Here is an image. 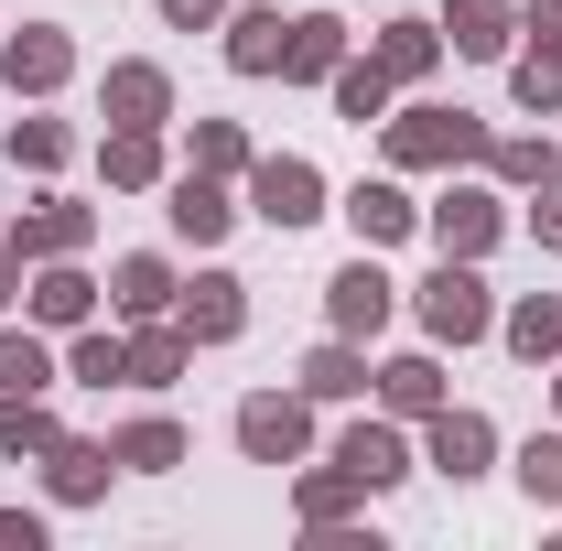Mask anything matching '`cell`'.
<instances>
[{
	"instance_id": "29",
	"label": "cell",
	"mask_w": 562,
	"mask_h": 551,
	"mask_svg": "<svg viewBox=\"0 0 562 551\" xmlns=\"http://www.w3.org/2000/svg\"><path fill=\"white\" fill-rule=\"evenodd\" d=\"M497 336L519 346V357H530V368H552V357H562V303H552V292H530V303H519V314H508V325H497Z\"/></svg>"
},
{
	"instance_id": "39",
	"label": "cell",
	"mask_w": 562,
	"mask_h": 551,
	"mask_svg": "<svg viewBox=\"0 0 562 551\" xmlns=\"http://www.w3.org/2000/svg\"><path fill=\"white\" fill-rule=\"evenodd\" d=\"M151 11H162L173 33H206V22H227V0H151Z\"/></svg>"
},
{
	"instance_id": "1",
	"label": "cell",
	"mask_w": 562,
	"mask_h": 551,
	"mask_svg": "<svg viewBox=\"0 0 562 551\" xmlns=\"http://www.w3.org/2000/svg\"><path fill=\"white\" fill-rule=\"evenodd\" d=\"M379 131H390V162H401V173L487 162V120H476V109H401V120H379Z\"/></svg>"
},
{
	"instance_id": "4",
	"label": "cell",
	"mask_w": 562,
	"mask_h": 551,
	"mask_svg": "<svg viewBox=\"0 0 562 551\" xmlns=\"http://www.w3.org/2000/svg\"><path fill=\"white\" fill-rule=\"evenodd\" d=\"M249 216H260V227H314V216H325V173H314L303 151L249 162Z\"/></svg>"
},
{
	"instance_id": "13",
	"label": "cell",
	"mask_w": 562,
	"mask_h": 551,
	"mask_svg": "<svg viewBox=\"0 0 562 551\" xmlns=\"http://www.w3.org/2000/svg\"><path fill=\"white\" fill-rule=\"evenodd\" d=\"M487 454H497V421L487 412H432V476H487Z\"/></svg>"
},
{
	"instance_id": "19",
	"label": "cell",
	"mask_w": 562,
	"mask_h": 551,
	"mask_svg": "<svg viewBox=\"0 0 562 551\" xmlns=\"http://www.w3.org/2000/svg\"><path fill=\"white\" fill-rule=\"evenodd\" d=\"M368 55L390 66V87H422V76L443 66V22H412V11H401V22H390V33L368 44Z\"/></svg>"
},
{
	"instance_id": "35",
	"label": "cell",
	"mask_w": 562,
	"mask_h": 551,
	"mask_svg": "<svg viewBox=\"0 0 562 551\" xmlns=\"http://www.w3.org/2000/svg\"><path fill=\"white\" fill-rule=\"evenodd\" d=\"M519 486H530L541 508H562V432H530V443H519Z\"/></svg>"
},
{
	"instance_id": "11",
	"label": "cell",
	"mask_w": 562,
	"mask_h": 551,
	"mask_svg": "<svg viewBox=\"0 0 562 551\" xmlns=\"http://www.w3.org/2000/svg\"><path fill=\"white\" fill-rule=\"evenodd\" d=\"M87 227H98V216L76 206V195H44L33 216H11V249H22V260H76V249H87Z\"/></svg>"
},
{
	"instance_id": "8",
	"label": "cell",
	"mask_w": 562,
	"mask_h": 551,
	"mask_svg": "<svg viewBox=\"0 0 562 551\" xmlns=\"http://www.w3.org/2000/svg\"><path fill=\"white\" fill-rule=\"evenodd\" d=\"M0 76H11L22 98H55V87H66V76H76V44H66V33H55V22H22V33L0 44Z\"/></svg>"
},
{
	"instance_id": "20",
	"label": "cell",
	"mask_w": 562,
	"mask_h": 551,
	"mask_svg": "<svg viewBox=\"0 0 562 551\" xmlns=\"http://www.w3.org/2000/svg\"><path fill=\"white\" fill-rule=\"evenodd\" d=\"M184 368H195V336H184V325H162V314H140V336H131V379H140V390H173Z\"/></svg>"
},
{
	"instance_id": "7",
	"label": "cell",
	"mask_w": 562,
	"mask_h": 551,
	"mask_svg": "<svg viewBox=\"0 0 562 551\" xmlns=\"http://www.w3.org/2000/svg\"><path fill=\"white\" fill-rule=\"evenodd\" d=\"M173 325H184L195 346H227L238 325H249V281L238 271H195L184 292H173Z\"/></svg>"
},
{
	"instance_id": "38",
	"label": "cell",
	"mask_w": 562,
	"mask_h": 551,
	"mask_svg": "<svg viewBox=\"0 0 562 551\" xmlns=\"http://www.w3.org/2000/svg\"><path fill=\"white\" fill-rule=\"evenodd\" d=\"M530 66H562V0L530 11Z\"/></svg>"
},
{
	"instance_id": "36",
	"label": "cell",
	"mask_w": 562,
	"mask_h": 551,
	"mask_svg": "<svg viewBox=\"0 0 562 551\" xmlns=\"http://www.w3.org/2000/svg\"><path fill=\"white\" fill-rule=\"evenodd\" d=\"M347 497H368L347 465H336V476H303V519H314V530H336V519H347Z\"/></svg>"
},
{
	"instance_id": "2",
	"label": "cell",
	"mask_w": 562,
	"mask_h": 551,
	"mask_svg": "<svg viewBox=\"0 0 562 551\" xmlns=\"http://www.w3.org/2000/svg\"><path fill=\"white\" fill-rule=\"evenodd\" d=\"M422 336H432V346L497 336V303H487V281H476V260H443V271L422 281Z\"/></svg>"
},
{
	"instance_id": "10",
	"label": "cell",
	"mask_w": 562,
	"mask_h": 551,
	"mask_svg": "<svg viewBox=\"0 0 562 551\" xmlns=\"http://www.w3.org/2000/svg\"><path fill=\"white\" fill-rule=\"evenodd\" d=\"M336 465H347V476L379 497V486L412 476V443H401V421H347V432H336Z\"/></svg>"
},
{
	"instance_id": "23",
	"label": "cell",
	"mask_w": 562,
	"mask_h": 551,
	"mask_svg": "<svg viewBox=\"0 0 562 551\" xmlns=\"http://www.w3.org/2000/svg\"><path fill=\"white\" fill-rule=\"evenodd\" d=\"M98 314V281L76 271V260H44V281H33V325H55V336H76Z\"/></svg>"
},
{
	"instance_id": "22",
	"label": "cell",
	"mask_w": 562,
	"mask_h": 551,
	"mask_svg": "<svg viewBox=\"0 0 562 551\" xmlns=\"http://www.w3.org/2000/svg\"><path fill=\"white\" fill-rule=\"evenodd\" d=\"M98 173H109L120 195L162 184V131H131V120H109V140H98Z\"/></svg>"
},
{
	"instance_id": "18",
	"label": "cell",
	"mask_w": 562,
	"mask_h": 551,
	"mask_svg": "<svg viewBox=\"0 0 562 551\" xmlns=\"http://www.w3.org/2000/svg\"><path fill=\"white\" fill-rule=\"evenodd\" d=\"M443 44L454 55H508L519 44V0H454L443 11Z\"/></svg>"
},
{
	"instance_id": "34",
	"label": "cell",
	"mask_w": 562,
	"mask_h": 551,
	"mask_svg": "<svg viewBox=\"0 0 562 551\" xmlns=\"http://www.w3.org/2000/svg\"><path fill=\"white\" fill-rule=\"evenodd\" d=\"M66 151H76L66 120H22V131H11V162H33V173H66Z\"/></svg>"
},
{
	"instance_id": "27",
	"label": "cell",
	"mask_w": 562,
	"mask_h": 551,
	"mask_svg": "<svg viewBox=\"0 0 562 551\" xmlns=\"http://www.w3.org/2000/svg\"><path fill=\"white\" fill-rule=\"evenodd\" d=\"M109 454H120V465H131V476H173V465H184V432H173V421L151 412V421H131V432H120V443H109Z\"/></svg>"
},
{
	"instance_id": "9",
	"label": "cell",
	"mask_w": 562,
	"mask_h": 551,
	"mask_svg": "<svg viewBox=\"0 0 562 551\" xmlns=\"http://www.w3.org/2000/svg\"><path fill=\"white\" fill-rule=\"evenodd\" d=\"M162 216H173V238H195V249H216V238L238 227V206H227L216 173H162Z\"/></svg>"
},
{
	"instance_id": "32",
	"label": "cell",
	"mask_w": 562,
	"mask_h": 551,
	"mask_svg": "<svg viewBox=\"0 0 562 551\" xmlns=\"http://www.w3.org/2000/svg\"><path fill=\"white\" fill-rule=\"evenodd\" d=\"M0 390H33V401L55 390V357H44V336H11V325H0Z\"/></svg>"
},
{
	"instance_id": "31",
	"label": "cell",
	"mask_w": 562,
	"mask_h": 551,
	"mask_svg": "<svg viewBox=\"0 0 562 551\" xmlns=\"http://www.w3.org/2000/svg\"><path fill=\"white\" fill-rule=\"evenodd\" d=\"M487 173L519 184V195H541V184H552V140H487Z\"/></svg>"
},
{
	"instance_id": "6",
	"label": "cell",
	"mask_w": 562,
	"mask_h": 551,
	"mask_svg": "<svg viewBox=\"0 0 562 551\" xmlns=\"http://www.w3.org/2000/svg\"><path fill=\"white\" fill-rule=\"evenodd\" d=\"M390 303H401V281L379 271V249H357L347 271L325 281V314H336V336H357V346H368L379 325H390Z\"/></svg>"
},
{
	"instance_id": "30",
	"label": "cell",
	"mask_w": 562,
	"mask_h": 551,
	"mask_svg": "<svg viewBox=\"0 0 562 551\" xmlns=\"http://www.w3.org/2000/svg\"><path fill=\"white\" fill-rule=\"evenodd\" d=\"M66 368H76V379H87V390H109V379H131V336H98V325H76Z\"/></svg>"
},
{
	"instance_id": "17",
	"label": "cell",
	"mask_w": 562,
	"mask_h": 551,
	"mask_svg": "<svg viewBox=\"0 0 562 551\" xmlns=\"http://www.w3.org/2000/svg\"><path fill=\"white\" fill-rule=\"evenodd\" d=\"M336 66H347V22H336V11H303V22H292V44H281V76L325 87Z\"/></svg>"
},
{
	"instance_id": "21",
	"label": "cell",
	"mask_w": 562,
	"mask_h": 551,
	"mask_svg": "<svg viewBox=\"0 0 562 551\" xmlns=\"http://www.w3.org/2000/svg\"><path fill=\"white\" fill-rule=\"evenodd\" d=\"M368 379H379L390 421H432L443 412V368H432V357H390V368H368Z\"/></svg>"
},
{
	"instance_id": "28",
	"label": "cell",
	"mask_w": 562,
	"mask_h": 551,
	"mask_svg": "<svg viewBox=\"0 0 562 551\" xmlns=\"http://www.w3.org/2000/svg\"><path fill=\"white\" fill-rule=\"evenodd\" d=\"M184 173H216V184H227V173H249V131H238V120H195Z\"/></svg>"
},
{
	"instance_id": "14",
	"label": "cell",
	"mask_w": 562,
	"mask_h": 551,
	"mask_svg": "<svg viewBox=\"0 0 562 551\" xmlns=\"http://www.w3.org/2000/svg\"><path fill=\"white\" fill-rule=\"evenodd\" d=\"M109 465H120L109 443H76V432H55V443H44V486H55L66 508H87V497H109Z\"/></svg>"
},
{
	"instance_id": "15",
	"label": "cell",
	"mask_w": 562,
	"mask_h": 551,
	"mask_svg": "<svg viewBox=\"0 0 562 551\" xmlns=\"http://www.w3.org/2000/svg\"><path fill=\"white\" fill-rule=\"evenodd\" d=\"M281 44H292L281 0H260V11H227V66H238V76H281Z\"/></svg>"
},
{
	"instance_id": "24",
	"label": "cell",
	"mask_w": 562,
	"mask_h": 551,
	"mask_svg": "<svg viewBox=\"0 0 562 551\" xmlns=\"http://www.w3.org/2000/svg\"><path fill=\"white\" fill-rule=\"evenodd\" d=\"M109 303H120V314H173V260H151V249H131V260H120V271H109Z\"/></svg>"
},
{
	"instance_id": "37",
	"label": "cell",
	"mask_w": 562,
	"mask_h": 551,
	"mask_svg": "<svg viewBox=\"0 0 562 551\" xmlns=\"http://www.w3.org/2000/svg\"><path fill=\"white\" fill-rule=\"evenodd\" d=\"M508 98H519L530 120H552L562 109V66H530V55H519V66H508Z\"/></svg>"
},
{
	"instance_id": "3",
	"label": "cell",
	"mask_w": 562,
	"mask_h": 551,
	"mask_svg": "<svg viewBox=\"0 0 562 551\" xmlns=\"http://www.w3.org/2000/svg\"><path fill=\"white\" fill-rule=\"evenodd\" d=\"M238 454H249V465H303V454H314L303 390H249V401H238Z\"/></svg>"
},
{
	"instance_id": "26",
	"label": "cell",
	"mask_w": 562,
	"mask_h": 551,
	"mask_svg": "<svg viewBox=\"0 0 562 551\" xmlns=\"http://www.w3.org/2000/svg\"><path fill=\"white\" fill-rule=\"evenodd\" d=\"M325 87H336V120H357V131H368V120H390V66H379V55H368V66L347 55Z\"/></svg>"
},
{
	"instance_id": "16",
	"label": "cell",
	"mask_w": 562,
	"mask_h": 551,
	"mask_svg": "<svg viewBox=\"0 0 562 551\" xmlns=\"http://www.w3.org/2000/svg\"><path fill=\"white\" fill-rule=\"evenodd\" d=\"M98 98H109V120H131V131H162V120H173V76L162 66H109Z\"/></svg>"
},
{
	"instance_id": "5",
	"label": "cell",
	"mask_w": 562,
	"mask_h": 551,
	"mask_svg": "<svg viewBox=\"0 0 562 551\" xmlns=\"http://www.w3.org/2000/svg\"><path fill=\"white\" fill-rule=\"evenodd\" d=\"M422 227H432V249H443V260H487L497 238H508V216H497L487 184H454V195H432V206H422Z\"/></svg>"
},
{
	"instance_id": "33",
	"label": "cell",
	"mask_w": 562,
	"mask_h": 551,
	"mask_svg": "<svg viewBox=\"0 0 562 551\" xmlns=\"http://www.w3.org/2000/svg\"><path fill=\"white\" fill-rule=\"evenodd\" d=\"M55 443V421L33 412V390H0V454H44Z\"/></svg>"
},
{
	"instance_id": "42",
	"label": "cell",
	"mask_w": 562,
	"mask_h": 551,
	"mask_svg": "<svg viewBox=\"0 0 562 551\" xmlns=\"http://www.w3.org/2000/svg\"><path fill=\"white\" fill-rule=\"evenodd\" d=\"M552 401H562V379H552Z\"/></svg>"
},
{
	"instance_id": "41",
	"label": "cell",
	"mask_w": 562,
	"mask_h": 551,
	"mask_svg": "<svg viewBox=\"0 0 562 551\" xmlns=\"http://www.w3.org/2000/svg\"><path fill=\"white\" fill-rule=\"evenodd\" d=\"M11 292H22V249L0 238V303H11Z\"/></svg>"
},
{
	"instance_id": "40",
	"label": "cell",
	"mask_w": 562,
	"mask_h": 551,
	"mask_svg": "<svg viewBox=\"0 0 562 551\" xmlns=\"http://www.w3.org/2000/svg\"><path fill=\"white\" fill-rule=\"evenodd\" d=\"M530 238H541V249H562V173L541 184V206H530Z\"/></svg>"
},
{
	"instance_id": "12",
	"label": "cell",
	"mask_w": 562,
	"mask_h": 551,
	"mask_svg": "<svg viewBox=\"0 0 562 551\" xmlns=\"http://www.w3.org/2000/svg\"><path fill=\"white\" fill-rule=\"evenodd\" d=\"M336 216L357 227V249H390V238H412V227H422V206L401 195V184H347Z\"/></svg>"
},
{
	"instance_id": "25",
	"label": "cell",
	"mask_w": 562,
	"mask_h": 551,
	"mask_svg": "<svg viewBox=\"0 0 562 551\" xmlns=\"http://www.w3.org/2000/svg\"><path fill=\"white\" fill-rule=\"evenodd\" d=\"M357 390H368L357 336H336V346H314V357H303V401H357Z\"/></svg>"
}]
</instances>
